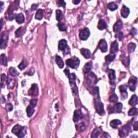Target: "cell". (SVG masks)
<instances>
[{
  "mask_svg": "<svg viewBox=\"0 0 138 138\" xmlns=\"http://www.w3.org/2000/svg\"><path fill=\"white\" fill-rule=\"evenodd\" d=\"M76 75L74 73H70L68 78L69 79V83L70 84L72 91L74 94H76L78 92V88L77 87L76 83Z\"/></svg>",
  "mask_w": 138,
  "mask_h": 138,
  "instance_id": "6da1fadb",
  "label": "cell"
},
{
  "mask_svg": "<svg viewBox=\"0 0 138 138\" xmlns=\"http://www.w3.org/2000/svg\"><path fill=\"white\" fill-rule=\"evenodd\" d=\"M95 108L96 110L97 113L101 115H103L105 114V112L104 108V105H103V103L101 102L100 99L97 98L95 99Z\"/></svg>",
  "mask_w": 138,
  "mask_h": 138,
  "instance_id": "7a4b0ae2",
  "label": "cell"
},
{
  "mask_svg": "<svg viewBox=\"0 0 138 138\" xmlns=\"http://www.w3.org/2000/svg\"><path fill=\"white\" fill-rule=\"evenodd\" d=\"M66 63L68 67H70L72 69H76L78 68L79 65L80 60L79 58L75 57L73 58H70L67 59Z\"/></svg>",
  "mask_w": 138,
  "mask_h": 138,
  "instance_id": "3957f363",
  "label": "cell"
},
{
  "mask_svg": "<svg viewBox=\"0 0 138 138\" xmlns=\"http://www.w3.org/2000/svg\"><path fill=\"white\" fill-rule=\"evenodd\" d=\"M130 132V126L129 125H125L119 131V136L121 138L127 137Z\"/></svg>",
  "mask_w": 138,
  "mask_h": 138,
  "instance_id": "277c9868",
  "label": "cell"
},
{
  "mask_svg": "<svg viewBox=\"0 0 138 138\" xmlns=\"http://www.w3.org/2000/svg\"><path fill=\"white\" fill-rule=\"evenodd\" d=\"M86 82L90 86H93L96 84L97 82V76L94 74L93 72L90 73V74L88 75L86 78Z\"/></svg>",
  "mask_w": 138,
  "mask_h": 138,
  "instance_id": "5b68a950",
  "label": "cell"
},
{
  "mask_svg": "<svg viewBox=\"0 0 138 138\" xmlns=\"http://www.w3.org/2000/svg\"><path fill=\"white\" fill-rule=\"evenodd\" d=\"M79 37L80 39L83 40H86L89 37L90 35V31L87 28H85L80 31L79 32Z\"/></svg>",
  "mask_w": 138,
  "mask_h": 138,
  "instance_id": "8992f818",
  "label": "cell"
},
{
  "mask_svg": "<svg viewBox=\"0 0 138 138\" xmlns=\"http://www.w3.org/2000/svg\"><path fill=\"white\" fill-rule=\"evenodd\" d=\"M138 79L136 77L132 76L128 80V86L130 91H134L136 89Z\"/></svg>",
  "mask_w": 138,
  "mask_h": 138,
  "instance_id": "52a82bcc",
  "label": "cell"
},
{
  "mask_svg": "<svg viewBox=\"0 0 138 138\" xmlns=\"http://www.w3.org/2000/svg\"><path fill=\"white\" fill-rule=\"evenodd\" d=\"M98 47L102 52H106L107 51V44L105 39H101L100 40L98 44Z\"/></svg>",
  "mask_w": 138,
  "mask_h": 138,
  "instance_id": "ba28073f",
  "label": "cell"
},
{
  "mask_svg": "<svg viewBox=\"0 0 138 138\" xmlns=\"http://www.w3.org/2000/svg\"><path fill=\"white\" fill-rule=\"evenodd\" d=\"M28 93L31 96H36L38 95V88L36 84H33L29 90Z\"/></svg>",
  "mask_w": 138,
  "mask_h": 138,
  "instance_id": "9c48e42d",
  "label": "cell"
},
{
  "mask_svg": "<svg viewBox=\"0 0 138 138\" xmlns=\"http://www.w3.org/2000/svg\"><path fill=\"white\" fill-rule=\"evenodd\" d=\"M83 118V114L82 111L80 110H77L75 111L73 120L75 122H78L79 120L82 119Z\"/></svg>",
  "mask_w": 138,
  "mask_h": 138,
  "instance_id": "30bf717a",
  "label": "cell"
},
{
  "mask_svg": "<svg viewBox=\"0 0 138 138\" xmlns=\"http://www.w3.org/2000/svg\"><path fill=\"white\" fill-rule=\"evenodd\" d=\"M108 77H109L110 83L111 84H114V81L116 79L115 72L113 69H110L108 70Z\"/></svg>",
  "mask_w": 138,
  "mask_h": 138,
  "instance_id": "8fae6325",
  "label": "cell"
},
{
  "mask_svg": "<svg viewBox=\"0 0 138 138\" xmlns=\"http://www.w3.org/2000/svg\"><path fill=\"white\" fill-rule=\"evenodd\" d=\"M7 40H8V37H5L4 32L3 33L1 36V45H0V47H1V49H4L6 47Z\"/></svg>",
  "mask_w": 138,
  "mask_h": 138,
  "instance_id": "7c38bea8",
  "label": "cell"
},
{
  "mask_svg": "<svg viewBox=\"0 0 138 138\" xmlns=\"http://www.w3.org/2000/svg\"><path fill=\"white\" fill-rule=\"evenodd\" d=\"M122 22L121 20H118L115 24L114 25L113 30L115 32H118L122 29Z\"/></svg>",
  "mask_w": 138,
  "mask_h": 138,
  "instance_id": "4fadbf2b",
  "label": "cell"
},
{
  "mask_svg": "<svg viewBox=\"0 0 138 138\" xmlns=\"http://www.w3.org/2000/svg\"><path fill=\"white\" fill-rule=\"evenodd\" d=\"M130 12V11L129 8L125 6V5H123L122 9L121 10V16L124 18H127L128 17V16L129 15Z\"/></svg>",
  "mask_w": 138,
  "mask_h": 138,
  "instance_id": "5bb4252c",
  "label": "cell"
},
{
  "mask_svg": "<svg viewBox=\"0 0 138 138\" xmlns=\"http://www.w3.org/2000/svg\"><path fill=\"white\" fill-rule=\"evenodd\" d=\"M122 104L121 103H117L113 107V113H120L122 111Z\"/></svg>",
  "mask_w": 138,
  "mask_h": 138,
  "instance_id": "9a60e30c",
  "label": "cell"
},
{
  "mask_svg": "<svg viewBox=\"0 0 138 138\" xmlns=\"http://www.w3.org/2000/svg\"><path fill=\"white\" fill-rule=\"evenodd\" d=\"M67 47V42L65 39H62L59 42L58 49L61 51L65 50Z\"/></svg>",
  "mask_w": 138,
  "mask_h": 138,
  "instance_id": "2e32d148",
  "label": "cell"
},
{
  "mask_svg": "<svg viewBox=\"0 0 138 138\" xmlns=\"http://www.w3.org/2000/svg\"><path fill=\"white\" fill-rule=\"evenodd\" d=\"M80 52L81 54L86 59H89L91 57V52L89 49L83 48L80 50Z\"/></svg>",
  "mask_w": 138,
  "mask_h": 138,
  "instance_id": "e0dca14e",
  "label": "cell"
},
{
  "mask_svg": "<svg viewBox=\"0 0 138 138\" xmlns=\"http://www.w3.org/2000/svg\"><path fill=\"white\" fill-rule=\"evenodd\" d=\"M118 43L117 40L112 42L111 45V53L114 54L116 52H117L118 51Z\"/></svg>",
  "mask_w": 138,
  "mask_h": 138,
  "instance_id": "ac0fdd59",
  "label": "cell"
},
{
  "mask_svg": "<svg viewBox=\"0 0 138 138\" xmlns=\"http://www.w3.org/2000/svg\"><path fill=\"white\" fill-rule=\"evenodd\" d=\"M56 62L58 66V67L60 68V69H62L64 67V63L63 60L62 58L58 55H57L56 56Z\"/></svg>",
  "mask_w": 138,
  "mask_h": 138,
  "instance_id": "d6986e66",
  "label": "cell"
},
{
  "mask_svg": "<svg viewBox=\"0 0 138 138\" xmlns=\"http://www.w3.org/2000/svg\"><path fill=\"white\" fill-rule=\"evenodd\" d=\"M138 104V97L137 95H132V97L130 98V100L129 101V104L130 106H135Z\"/></svg>",
  "mask_w": 138,
  "mask_h": 138,
  "instance_id": "ffe728a7",
  "label": "cell"
},
{
  "mask_svg": "<svg viewBox=\"0 0 138 138\" xmlns=\"http://www.w3.org/2000/svg\"><path fill=\"white\" fill-rule=\"evenodd\" d=\"M107 28V24L106 22L103 20H100L98 24V28L100 30L105 29Z\"/></svg>",
  "mask_w": 138,
  "mask_h": 138,
  "instance_id": "44dd1931",
  "label": "cell"
},
{
  "mask_svg": "<svg viewBox=\"0 0 138 138\" xmlns=\"http://www.w3.org/2000/svg\"><path fill=\"white\" fill-rule=\"evenodd\" d=\"M121 124V121L118 120V119H114V120H112L111 121V122H110V125H111V126L112 128H117L119 125Z\"/></svg>",
  "mask_w": 138,
  "mask_h": 138,
  "instance_id": "7402d4cb",
  "label": "cell"
},
{
  "mask_svg": "<svg viewBox=\"0 0 138 138\" xmlns=\"http://www.w3.org/2000/svg\"><path fill=\"white\" fill-rule=\"evenodd\" d=\"M102 129L100 128H95V129L93 130L92 133L91 138H98L99 137V135H100V134L101 133V132H102Z\"/></svg>",
  "mask_w": 138,
  "mask_h": 138,
  "instance_id": "603a6c76",
  "label": "cell"
},
{
  "mask_svg": "<svg viewBox=\"0 0 138 138\" xmlns=\"http://www.w3.org/2000/svg\"><path fill=\"white\" fill-rule=\"evenodd\" d=\"M22 128V127L21 125H20L19 124L16 125L13 128H12V132L14 134H15V135H18V134H19L20 132L21 131Z\"/></svg>",
  "mask_w": 138,
  "mask_h": 138,
  "instance_id": "cb8c5ba5",
  "label": "cell"
},
{
  "mask_svg": "<svg viewBox=\"0 0 138 138\" xmlns=\"http://www.w3.org/2000/svg\"><path fill=\"white\" fill-rule=\"evenodd\" d=\"M115 58V55L114 54H112V53H111L110 54L107 56H106L105 57V60L106 62L107 63H110L111 62L113 61V60Z\"/></svg>",
  "mask_w": 138,
  "mask_h": 138,
  "instance_id": "d4e9b609",
  "label": "cell"
},
{
  "mask_svg": "<svg viewBox=\"0 0 138 138\" xmlns=\"http://www.w3.org/2000/svg\"><path fill=\"white\" fill-rule=\"evenodd\" d=\"M7 85H8L9 89H12L14 87L15 85V80L13 78L8 77L7 78Z\"/></svg>",
  "mask_w": 138,
  "mask_h": 138,
  "instance_id": "484cf974",
  "label": "cell"
},
{
  "mask_svg": "<svg viewBox=\"0 0 138 138\" xmlns=\"http://www.w3.org/2000/svg\"><path fill=\"white\" fill-rule=\"evenodd\" d=\"M16 22L18 24H22L24 23V16L23 14L22 13L18 14L16 17Z\"/></svg>",
  "mask_w": 138,
  "mask_h": 138,
  "instance_id": "4316f807",
  "label": "cell"
},
{
  "mask_svg": "<svg viewBox=\"0 0 138 138\" xmlns=\"http://www.w3.org/2000/svg\"><path fill=\"white\" fill-rule=\"evenodd\" d=\"M92 69V63H87L85 65L83 71L85 73H88L90 72V71Z\"/></svg>",
  "mask_w": 138,
  "mask_h": 138,
  "instance_id": "83f0119b",
  "label": "cell"
},
{
  "mask_svg": "<svg viewBox=\"0 0 138 138\" xmlns=\"http://www.w3.org/2000/svg\"><path fill=\"white\" fill-rule=\"evenodd\" d=\"M35 112V110H34V107L31 106V105H29L28 106V107L27 108V115L29 117H31V116L33 115Z\"/></svg>",
  "mask_w": 138,
  "mask_h": 138,
  "instance_id": "f1b7e54d",
  "label": "cell"
},
{
  "mask_svg": "<svg viewBox=\"0 0 138 138\" xmlns=\"http://www.w3.org/2000/svg\"><path fill=\"white\" fill-rule=\"evenodd\" d=\"M43 12H44L43 10H42V9H38L36 14V16H35L36 19L38 20H42L43 16Z\"/></svg>",
  "mask_w": 138,
  "mask_h": 138,
  "instance_id": "f546056e",
  "label": "cell"
},
{
  "mask_svg": "<svg viewBox=\"0 0 138 138\" xmlns=\"http://www.w3.org/2000/svg\"><path fill=\"white\" fill-rule=\"evenodd\" d=\"M27 65H28V61L27 60V59H24L22 60V62L20 64V65H18V67H19V69L20 70H22L24 69L25 68L27 67Z\"/></svg>",
  "mask_w": 138,
  "mask_h": 138,
  "instance_id": "4dcf8cb0",
  "label": "cell"
},
{
  "mask_svg": "<svg viewBox=\"0 0 138 138\" xmlns=\"http://www.w3.org/2000/svg\"><path fill=\"white\" fill-rule=\"evenodd\" d=\"M108 8L111 11H114L118 8V5L115 2H111L107 5Z\"/></svg>",
  "mask_w": 138,
  "mask_h": 138,
  "instance_id": "1f68e13d",
  "label": "cell"
},
{
  "mask_svg": "<svg viewBox=\"0 0 138 138\" xmlns=\"http://www.w3.org/2000/svg\"><path fill=\"white\" fill-rule=\"evenodd\" d=\"M27 133V129L25 127H22V129L21 130V131L20 132L19 134H18L17 137L20 138H23L24 137L25 134Z\"/></svg>",
  "mask_w": 138,
  "mask_h": 138,
  "instance_id": "d6a6232c",
  "label": "cell"
},
{
  "mask_svg": "<svg viewBox=\"0 0 138 138\" xmlns=\"http://www.w3.org/2000/svg\"><path fill=\"white\" fill-rule=\"evenodd\" d=\"M109 100L111 103H115L118 102V97L116 94L114 93L110 96L109 98Z\"/></svg>",
  "mask_w": 138,
  "mask_h": 138,
  "instance_id": "836d02e7",
  "label": "cell"
},
{
  "mask_svg": "<svg viewBox=\"0 0 138 138\" xmlns=\"http://www.w3.org/2000/svg\"><path fill=\"white\" fill-rule=\"evenodd\" d=\"M9 73L11 76L15 77L18 75V72L14 67H10L9 70Z\"/></svg>",
  "mask_w": 138,
  "mask_h": 138,
  "instance_id": "e575fe53",
  "label": "cell"
},
{
  "mask_svg": "<svg viewBox=\"0 0 138 138\" xmlns=\"http://www.w3.org/2000/svg\"><path fill=\"white\" fill-rule=\"evenodd\" d=\"M1 63L4 66L7 65V63H8V61H7V58L6 57V56H5V55L3 54H1Z\"/></svg>",
  "mask_w": 138,
  "mask_h": 138,
  "instance_id": "d590c367",
  "label": "cell"
},
{
  "mask_svg": "<svg viewBox=\"0 0 138 138\" xmlns=\"http://www.w3.org/2000/svg\"><path fill=\"white\" fill-rule=\"evenodd\" d=\"M86 127V126L84 122H82L80 123V124H79L78 125V126H77V130H78L79 131L83 132L84 130H85Z\"/></svg>",
  "mask_w": 138,
  "mask_h": 138,
  "instance_id": "8d00e7d4",
  "label": "cell"
},
{
  "mask_svg": "<svg viewBox=\"0 0 138 138\" xmlns=\"http://www.w3.org/2000/svg\"><path fill=\"white\" fill-rule=\"evenodd\" d=\"M136 44L134 43H130L128 45V50L129 52H132L135 50L136 47Z\"/></svg>",
  "mask_w": 138,
  "mask_h": 138,
  "instance_id": "74e56055",
  "label": "cell"
},
{
  "mask_svg": "<svg viewBox=\"0 0 138 138\" xmlns=\"http://www.w3.org/2000/svg\"><path fill=\"white\" fill-rule=\"evenodd\" d=\"M56 20H57V21H59L62 19V17H63V13L62 11L60 10H56Z\"/></svg>",
  "mask_w": 138,
  "mask_h": 138,
  "instance_id": "f35d334b",
  "label": "cell"
},
{
  "mask_svg": "<svg viewBox=\"0 0 138 138\" xmlns=\"http://www.w3.org/2000/svg\"><path fill=\"white\" fill-rule=\"evenodd\" d=\"M7 82V78L5 74H2L1 75V88H3L4 87V83Z\"/></svg>",
  "mask_w": 138,
  "mask_h": 138,
  "instance_id": "ab89813d",
  "label": "cell"
},
{
  "mask_svg": "<svg viewBox=\"0 0 138 138\" xmlns=\"http://www.w3.org/2000/svg\"><path fill=\"white\" fill-rule=\"evenodd\" d=\"M58 27L60 31H64L67 30V28H66V26L65 24L62 23V22H59L58 24Z\"/></svg>",
  "mask_w": 138,
  "mask_h": 138,
  "instance_id": "60d3db41",
  "label": "cell"
},
{
  "mask_svg": "<svg viewBox=\"0 0 138 138\" xmlns=\"http://www.w3.org/2000/svg\"><path fill=\"white\" fill-rule=\"evenodd\" d=\"M137 113V108L136 107H133L128 112V115L130 116L134 115Z\"/></svg>",
  "mask_w": 138,
  "mask_h": 138,
  "instance_id": "b9f144b4",
  "label": "cell"
},
{
  "mask_svg": "<svg viewBox=\"0 0 138 138\" xmlns=\"http://www.w3.org/2000/svg\"><path fill=\"white\" fill-rule=\"evenodd\" d=\"M122 62L123 63V64H124V65L126 66V67H127L130 64V59L129 58H127L125 57H124L122 58Z\"/></svg>",
  "mask_w": 138,
  "mask_h": 138,
  "instance_id": "7bdbcfd3",
  "label": "cell"
},
{
  "mask_svg": "<svg viewBox=\"0 0 138 138\" xmlns=\"http://www.w3.org/2000/svg\"><path fill=\"white\" fill-rule=\"evenodd\" d=\"M22 31V28L20 27L18 28L15 32V36L16 37H20L21 35Z\"/></svg>",
  "mask_w": 138,
  "mask_h": 138,
  "instance_id": "ee69618b",
  "label": "cell"
},
{
  "mask_svg": "<svg viewBox=\"0 0 138 138\" xmlns=\"http://www.w3.org/2000/svg\"><path fill=\"white\" fill-rule=\"evenodd\" d=\"M5 108H6L7 111L10 112L12 111V109H13V106H12V104H10V103H8V104H7L6 105Z\"/></svg>",
  "mask_w": 138,
  "mask_h": 138,
  "instance_id": "f6af8a7d",
  "label": "cell"
},
{
  "mask_svg": "<svg viewBox=\"0 0 138 138\" xmlns=\"http://www.w3.org/2000/svg\"><path fill=\"white\" fill-rule=\"evenodd\" d=\"M37 99H31L30 102V105L32 106V107H35L37 105Z\"/></svg>",
  "mask_w": 138,
  "mask_h": 138,
  "instance_id": "bcb514c9",
  "label": "cell"
},
{
  "mask_svg": "<svg viewBox=\"0 0 138 138\" xmlns=\"http://www.w3.org/2000/svg\"><path fill=\"white\" fill-rule=\"evenodd\" d=\"M115 37L118 38L119 40H122L123 37H124V35H123V34L120 31H119V32H117V35L115 36Z\"/></svg>",
  "mask_w": 138,
  "mask_h": 138,
  "instance_id": "7dc6e473",
  "label": "cell"
},
{
  "mask_svg": "<svg viewBox=\"0 0 138 138\" xmlns=\"http://www.w3.org/2000/svg\"><path fill=\"white\" fill-rule=\"evenodd\" d=\"M127 86L125 85H122L120 86V92H123L127 91Z\"/></svg>",
  "mask_w": 138,
  "mask_h": 138,
  "instance_id": "c3c4849f",
  "label": "cell"
},
{
  "mask_svg": "<svg viewBox=\"0 0 138 138\" xmlns=\"http://www.w3.org/2000/svg\"><path fill=\"white\" fill-rule=\"evenodd\" d=\"M35 73V69L34 67H31V69L29 70V71L27 73V75H28L29 76H32Z\"/></svg>",
  "mask_w": 138,
  "mask_h": 138,
  "instance_id": "681fc988",
  "label": "cell"
},
{
  "mask_svg": "<svg viewBox=\"0 0 138 138\" xmlns=\"http://www.w3.org/2000/svg\"><path fill=\"white\" fill-rule=\"evenodd\" d=\"M130 33L132 36H135L137 34V30L135 28H133L130 31Z\"/></svg>",
  "mask_w": 138,
  "mask_h": 138,
  "instance_id": "f907efd6",
  "label": "cell"
},
{
  "mask_svg": "<svg viewBox=\"0 0 138 138\" xmlns=\"http://www.w3.org/2000/svg\"><path fill=\"white\" fill-rule=\"evenodd\" d=\"M58 4L59 7H64L65 5V2L64 1H59Z\"/></svg>",
  "mask_w": 138,
  "mask_h": 138,
  "instance_id": "816d5d0a",
  "label": "cell"
},
{
  "mask_svg": "<svg viewBox=\"0 0 138 138\" xmlns=\"http://www.w3.org/2000/svg\"><path fill=\"white\" fill-rule=\"evenodd\" d=\"M107 110H108V112H109L110 114L113 113V107L111 106H108V107L107 108Z\"/></svg>",
  "mask_w": 138,
  "mask_h": 138,
  "instance_id": "f5cc1de1",
  "label": "cell"
},
{
  "mask_svg": "<svg viewBox=\"0 0 138 138\" xmlns=\"http://www.w3.org/2000/svg\"><path fill=\"white\" fill-rule=\"evenodd\" d=\"M111 138V136L109 135V134H108V133H106V132H104V133H103V136H102V138Z\"/></svg>",
  "mask_w": 138,
  "mask_h": 138,
  "instance_id": "db71d44e",
  "label": "cell"
},
{
  "mask_svg": "<svg viewBox=\"0 0 138 138\" xmlns=\"http://www.w3.org/2000/svg\"><path fill=\"white\" fill-rule=\"evenodd\" d=\"M64 73H65V74L66 75V76L68 77V76H69L70 75V71L68 70V69H66L64 71Z\"/></svg>",
  "mask_w": 138,
  "mask_h": 138,
  "instance_id": "11a10c76",
  "label": "cell"
},
{
  "mask_svg": "<svg viewBox=\"0 0 138 138\" xmlns=\"http://www.w3.org/2000/svg\"><path fill=\"white\" fill-rule=\"evenodd\" d=\"M37 8V5L36 4H33L32 6H31V9H32V10H35Z\"/></svg>",
  "mask_w": 138,
  "mask_h": 138,
  "instance_id": "9f6ffc18",
  "label": "cell"
},
{
  "mask_svg": "<svg viewBox=\"0 0 138 138\" xmlns=\"http://www.w3.org/2000/svg\"><path fill=\"white\" fill-rule=\"evenodd\" d=\"M134 130H138V122H136L135 124L134 125Z\"/></svg>",
  "mask_w": 138,
  "mask_h": 138,
  "instance_id": "6f0895ef",
  "label": "cell"
},
{
  "mask_svg": "<svg viewBox=\"0 0 138 138\" xmlns=\"http://www.w3.org/2000/svg\"><path fill=\"white\" fill-rule=\"evenodd\" d=\"M80 1H73L72 3L75 4H78L79 3H80Z\"/></svg>",
  "mask_w": 138,
  "mask_h": 138,
  "instance_id": "680465c9",
  "label": "cell"
},
{
  "mask_svg": "<svg viewBox=\"0 0 138 138\" xmlns=\"http://www.w3.org/2000/svg\"><path fill=\"white\" fill-rule=\"evenodd\" d=\"M1 12H2V9H3V3L2 2H1Z\"/></svg>",
  "mask_w": 138,
  "mask_h": 138,
  "instance_id": "91938a15",
  "label": "cell"
},
{
  "mask_svg": "<svg viewBox=\"0 0 138 138\" xmlns=\"http://www.w3.org/2000/svg\"><path fill=\"white\" fill-rule=\"evenodd\" d=\"M56 108L57 109V111H58V104H57L56 105Z\"/></svg>",
  "mask_w": 138,
  "mask_h": 138,
  "instance_id": "94428289",
  "label": "cell"
},
{
  "mask_svg": "<svg viewBox=\"0 0 138 138\" xmlns=\"http://www.w3.org/2000/svg\"><path fill=\"white\" fill-rule=\"evenodd\" d=\"M2 25H3V21H2V19H1V29H2Z\"/></svg>",
  "mask_w": 138,
  "mask_h": 138,
  "instance_id": "6125c7cd",
  "label": "cell"
}]
</instances>
